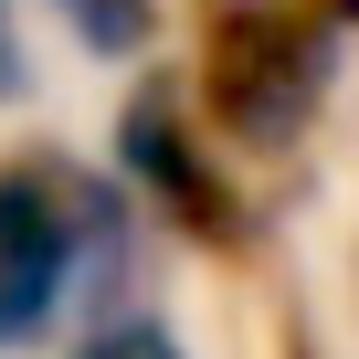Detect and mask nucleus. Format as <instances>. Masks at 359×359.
I'll return each mask as SVG.
<instances>
[{
    "mask_svg": "<svg viewBox=\"0 0 359 359\" xmlns=\"http://www.w3.org/2000/svg\"><path fill=\"white\" fill-rule=\"evenodd\" d=\"M95 243H106V201L64 158H0V359L64 317L74 264Z\"/></svg>",
    "mask_w": 359,
    "mask_h": 359,
    "instance_id": "obj_1",
    "label": "nucleus"
},
{
    "mask_svg": "<svg viewBox=\"0 0 359 359\" xmlns=\"http://www.w3.org/2000/svg\"><path fill=\"white\" fill-rule=\"evenodd\" d=\"M317 74H327V32L296 22V11H222L212 22V53H201V85H212V116L254 148H285L317 106Z\"/></svg>",
    "mask_w": 359,
    "mask_h": 359,
    "instance_id": "obj_2",
    "label": "nucleus"
},
{
    "mask_svg": "<svg viewBox=\"0 0 359 359\" xmlns=\"http://www.w3.org/2000/svg\"><path fill=\"white\" fill-rule=\"evenodd\" d=\"M116 148H127V169L148 180V191L180 212V233H201V243H243V201H233V180L201 158V137L180 127V106H169L158 85L116 116Z\"/></svg>",
    "mask_w": 359,
    "mask_h": 359,
    "instance_id": "obj_3",
    "label": "nucleus"
},
{
    "mask_svg": "<svg viewBox=\"0 0 359 359\" xmlns=\"http://www.w3.org/2000/svg\"><path fill=\"white\" fill-rule=\"evenodd\" d=\"M53 11H64V32H74L85 53H106V64L148 53V0H53Z\"/></svg>",
    "mask_w": 359,
    "mask_h": 359,
    "instance_id": "obj_4",
    "label": "nucleus"
},
{
    "mask_svg": "<svg viewBox=\"0 0 359 359\" xmlns=\"http://www.w3.org/2000/svg\"><path fill=\"white\" fill-rule=\"evenodd\" d=\"M85 359H180V338H169L158 317H116V327H106Z\"/></svg>",
    "mask_w": 359,
    "mask_h": 359,
    "instance_id": "obj_5",
    "label": "nucleus"
},
{
    "mask_svg": "<svg viewBox=\"0 0 359 359\" xmlns=\"http://www.w3.org/2000/svg\"><path fill=\"white\" fill-rule=\"evenodd\" d=\"M22 85V64H11V11H0V95Z\"/></svg>",
    "mask_w": 359,
    "mask_h": 359,
    "instance_id": "obj_6",
    "label": "nucleus"
}]
</instances>
